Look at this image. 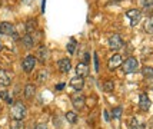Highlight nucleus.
<instances>
[{
	"instance_id": "28",
	"label": "nucleus",
	"mask_w": 153,
	"mask_h": 129,
	"mask_svg": "<svg viewBox=\"0 0 153 129\" xmlns=\"http://www.w3.org/2000/svg\"><path fill=\"white\" fill-rule=\"evenodd\" d=\"M139 128V122H137V119L133 118L132 121H130V129H137Z\"/></svg>"
},
{
	"instance_id": "29",
	"label": "nucleus",
	"mask_w": 153,
	"mask_h": 129,
	"mask_svg": "<svg viewBox=\"0 0 153 129\" xmlns=\"http://www.w3.org/2000/svg\"><path fill=\"white\" fill-rule=\"evenodd\" d=\"M94 70L99 72V57H97V53H94Z\"/></svg>"
},
{
	"instance_id": "19",
	"label": "nucleus",
	"mask_w": 153,
	"mask_h": 129,
	"mask_svg": "<svg viewBox=\"0 0 153 129\" xmlns=\"http://www.w3.org/2000/svg\"><path fill=\"white\" fill-rule=\"evenodd\" d=\"M145 32L146 33H153V14L149 16V19L145 23Z\"/></svg>"
},
{
	"instance_id": "5",
	"label": "nucleus",
	"mask_w": 153,
	"mask_h": 129,
	"mask_svg": "<svg viewBox=\"0 0 153 129\" xmlns=\"http://www.w3.org/2000/svg\"><path fill=\"white\" fill-rule=\"evenodd\" d=\"M34 65H36V57L32 56V54H27L26 57L22 62V66H23V70L25 72H32L34 69Z\"/></svg>"
},
{
	"instance_id": "18",
	"label": "nucleus",
	"mask_w": 153,
	"mask_h": 129,
	"mask_svg": "<svg viewBox=\"0 0 153 129\" xmlns=\"http://www.w3.org/2000/svg\"><path fill=\"white\" fill-rule=\"evenodd\" d=\"M25 122L23 121H19V119H13L10 121V129H25Z\"/></svg>"
},
{
	"instance_id": "4",
	"label": "nucleus",
	"mask_w": 153,
	"mask_h": 129,
	"mask_svg": "<svg viewBox=\"0 0 153 129\" xmlns=\"http://www.w3.org/2000/svg\"><path fill=\"white\" fill-rule=\"evenodd\" d=\"M122 46H123V40H122L120 34H112V36L109 37V48L112 49L113 52L122 49Z\"/></svg>"
},
{
	"instance_id": "31",
	"label": "nucleus",
	"mask_w": 153,
	"mask_h": 129,
	"mask_svg": "<svg viewBox=\"0 0 153 129\" xmlns=\"http://www.w3.org/2000/svg\"><path fill=\"white\" fill-rule=\"evenodd\" d=\"M63 88H65V83H60V85H56V89H57V90H62Z\"/></svg>"
},
{
	"instance_id": "16",
	"label": "nucleus",
	"mask_w": 153,
	"mask_h": 129,
	"mask_svg": "<svg viewBox=\"0 0 153 129\" xmlns=\"http://www.w3.org/2000/svg\"><path fill=\"white\" fill-rule=\"evenodd\" d=\"M142 6L146 13H152L153 12V0H142Z\"/></svg>"
},
{
	"instance_id": "32",
	"label": "nucleus",
	"mask_w": 153,
	"mask_h": 129,
	"mask_svg": "<svg viewBox=\"0 0 153 129\" xmlns=\"http://www.w3.org/2000/svg\"><path fill=\"white\" fill-rule=\"evenodd\" d=\"M89 57H90V56H89V53L85 54V62H83V63H86V65H87V62H89Z\"/></svg>"
},
{
	"instance_id": "9",
	"label": "nucleus",
	"mask_w": 153,
	"mask_h": 129,
	"mask_svg": "<svg viewBox=\"0 0 153 129\" xmlns=\"http://www.w3.org/2000/svg\"><path fill=\"white\" fill-rule=\"evenodd\" d=\"M120 63H122V56H120L119 53H114L112 57H110V60H109V63H107V66H109V69L110 70H114L116 68H119Z\"/></svg>"
},
{
	"instance_id": "6",
	"label": "nucleus",
	"mask_w": 153,
	"mask_h": 129,
	"mask_svg": "<svg viewBox=\"0 0 153 129\" xmlns=\"http://www.w3.org/2000/svg\"><path fill=\"white\" fill-rule=\"evenodd\" d=\"M0 34H7V36H16V29L12 23L9 22H1L0 23Z\"/></svg>"
},
{
	"instance_id": "15",
	"label": "nucleus",
	"mask_w": 153,
	"mask_h": 129,
	"mask_svg": "<svg viewBox=\"0 0 153 129\" xmlns=\"http://www.w3.org/2000/svg\"><path fill=\"white\" fill-rule=\"evenodd\" d=\"M34 43H36V39H34L32 34H26V36H23V45H25L27 49H32L34 46Z\"/></svg>"
},
{
	"instance_id": "14",
	"label": "nucleus",
	"mask_w": 153,
	"mask_h": 129,
	"mask_svg": "<svg viewBox=\"0 0 153 129\" xmlns=\"http://www.w3.org/2000/svg\"><path fill=\"white\" fill-rule=\"evenodd\" d=\"M10 78L7 75L6 72L3 70V69H0V86H3V88H7L9 85H10Z\"/></svg>"
},
{
	"instance_id": "34",
	"label": "nucleus",
	"mask_w": 153,
	"mask_h": 129,
	"mask_svg": "<svg viewBox=\"0 0 153 129\" xmlns=\"http://www.w3.org/2000/svg\"><path fill=\"white\" fill-rule=\"evenodd\" d=\"M0 49H1V43H0Z\"/></svg>"
},
{
	"instance_id": "30",
	"label": "nucleus",
	"mask_w": 153,
	"mask_h": 129,
	"mask_svg": "<svg viewBox=\"0 0 153 129\" xmlns=\"http://www.w3.org/2000/svg\"><path fill=\"white\" fill-rule=\"evenodd\" d=\"M34 129H47V126H46V123H37L34 126Z\"/></svg>"
},
{
	"instance_id": "27",
	"label": "nucleus",
	"mask_w": 153,
	"mask_h": 129,
	"mask_svg": "<svg viewBox=\"0 0 153 129\" xmlns=\"http://www.w3.org/2000/svg\"><path fill=\"white\" fill-rule=\"evenodd\" d=\"M47 78H49V72H47V70H40V73H39V82L40 83L46 82Z\"/></svg>"
},
{
	"instance_id": "21",
	"label": "nucleus",
	"mask_w": 153,
	"mask_h": 129,
	"mask_svg": "<svg viewBox=\"0 0 153 129\" xmlns=\"http://www.w3.org/2000/svg\"><path fill=\"white\" fill-rule=\"evenodd\" d=\"M122 113H123V108H122V106H116V108H113V110H112V118L120 119V118H122Z\"/></svg>"
},
{
	"instance_id": "13",
	"label": "nucleus",
	"mask_w": 153,
	"mask_h": 129,
	"mask_svg": "<svg viewBox=\"0 0 153 129\" xmlns=\"http://www.w3.org/2000/svg\"><path fill=\"white\" fill-rule=\"evenodd\" d=\"M76 73L79 78H85V76L89 75V66H87L86 63H77V66H76Z\"/></svg>"
},
{
	"instance_id": "7",
	"label": "nucleus",
	"mask_w": 153,
	"mask_h": 129,
	"mask_svg": "<svg viewBox=\"0 0 153 129\" xmlns=\"http://www.w3.org/2000/svg\"><path fill=\"white\" fill-rule=\"evenodd\" d=\"M72 103H73L74 109H82L85 106V103H86V98L85 95H82V93H76V95L72 96Z\"/></svg>"
},
{
	"instance_id": "20",
	"label": "nucleus",
	"mask_w": 153,
	"mask_h": 129,
	"mask_svg": "<svg viewBox=\"0 0 153 129\" xmlns=\"http://www.w3.org/2000/svg\"><path fill=\"white\" fill-rule=\"evenodd\" d=\"M36 30V22L33 19H30V20H27L26 23V33L27 34H32Z\"/></svg>"
},
{
	"instance_id": "10",
	"label": "nucleus",
	"mask_w": 153,
	"mask_h": 129,
	"mask_svg": "<svg viewBox=\"0 0 153 129\" xmlns=\"http://www.w3.org/2000/svg\"><path fill=\"white\" fill-rule=\"evenodd\" d=\"M150 105H152V102H150V99L146 96V93H140L139 96V106L142 110H149L150 109Z\"/></svg>"
},
{
	"instance_id": "3",
	"label": "nucleus",
	"mask_w": 153,
	"mask_h": 129,
	"mask_svg": "<svg viewBox=\"0 0 153 129\" xmlns=\"http://www.w3.org/2000/svg\"><path fill=\"white\" fill-rule=\"evenodd\" d=\"M126 17L130 20V26L134 27L140 22V19H142V13L137 9H130V10L126 12Z\"/></svg>"
},
{
	"instance_id": "11",
	"label": "nucleus",
	"mask_w": 153,
	"mask_h": 129,
	"mask_svg": "<svg viewBox=\"0 0 153 129\" xmlns=\"http://www.w3.org/2000/svg\"><path fill=\"white\" fill-rule=\"evenodd\" d=\"M70 86H72L74 90L80 92V90L83 89V86H85V81H83V78H79V76L73 78V79L70 81Z\"/></svg>"
},
{
	"instance_id": "2",
	"label": "nucleus",
	"mask_w": 153,
	"mask_h": 129,
	"mask_svg": "<svg viewBox=\"0 0 153 129\" xmlns=\"http://www.w3.org/2000/svg\"><path fill=\"white\" fill-rule=\"evenodd\" d=\"M137 68H139V62L136 60L134 57H129L123 63V72L125 73H133V72L137 70Z\"/></svg>"
},
{
	"instance_id": "8",
	"label": "nucleus",
	"mask_w": 153,
	"mask_h": 129,
	"mask_svg": "<svg viewBox=\"0 0 153 129\" xmlns=\"http://www.w3.org/2000/svg\"><path fill=\"white\" fill-rule=\"evenodd\" d=\"M47 59H49V49L46 46H40L37 49V57H36V60H39L40 63H45Z\"/></svg>"
},
{
	"instance_id": "26",
	"label": "nucleus",
	"mask_w": 153,
	"mask_h": 129,
	"mask_svg": "<svg viewBox=\"0 0 153 129\" xmlns=\"http://www.w3.org/2000/svg\"><path fill=\"white\" fill-rule=\"evenodd\" d=\"M66 48H67V52H69L70 54L74 53V49H76V40H74V39H72V40L67 43Z\"/></svg>"
},
{
	"instance_id": "22",
	"label": "nucleus",
	"mask_w": 153,
	"mask_h": 129,
	"mask_svg": "<svg viewBox=\"0 0 153 129\" xmlns=\"http://www.w3.org/2000/svg\"><path fill=\"white\" fill-rule=\"evenodd\" d=\"M66 121L69 123H76L77 122V113H74V112H67L66 113Z\"/></svg>"
},
{
	"instance_id": "23",
	"label": "nucleus",
	"mask_w": 153,
	"mask_h": 129,
	"mask_svg": "<svg viewBox=\"0 0 153 129\" xmlns=\"http://www.w3.org/2000/svg\"><path fill=\"white\" fill-rule=\"evenodd\" d=\"M103 90L105 92H113L114 90V82L112 81H107L103 83Z\"/></svg>"
},
{
	"instance_id": "33",
	"label": "nucleus",
	"mask_w": 153,
	"mask_h": 129,
	"mask_svg": "<svg viewBox=\"0 0 153 129\" xmlns=\"http://www.w3.org/2000/svg\"><path fill=\"white\" fill-rule=\"evenodd\" d=\"M105 119H106V121H110V118H109V113H107V112H105Z\"/></svg>"
},
{
	"instance_id": "12",
	"label": "nucleus",
	"mask_w": 153,
	"mask_h": 129,
	"mask_svg": "<svg viewBox=\"0 0 153 129\" xmlns=\"http://www.w3.org/2000/svg\"><path fill=\"white\" fill-rule=\"evenodd\" d=\"M57 68H59V70L62 73H67V72H70L72 63H70L69 59H62V60H59V63H57Z\"/></svg>"
},
{
	"instance_id": "1",
	"label": "nucleus",
	"mask_w": 153,
	"mask_h": 129,
	"mask_svg": "<svg viewBox=\"0 0 153 129\" xmlns=\"http://www.w3.org/2000/svg\"><path fill=\"white\" fill-rule=\"evenodd\" d=\"M26 106L23 105V102H16L12 105V108H10V115L13 119H19V121H23L25 118H26Z\"/></svg>"
},
{
	"instance_id": "24",
	"label": "nucleus",
	"mask_w": 153,
	"mask_h": 129,
	"mask_svg": "<svg viewBox=\"0 0 153 129\" xmlns=\"http://www.w3.org/2000/svg\"><path fill=\"white\" fill-rule=\"evenodd\" d=\"M142 73H143V76H146V78H153V68H150V66H143V68H142Z\"/></svg>"
},
{
	"instance_id": "17",
	"label": "nucleus",
	"mask_w": 153,
	"mask_h": 129,
	"mask_svg": "<svg viewBox=\"0 0 153 129\" xmlns=\"http://www.w3.org/2000/svg\"><path fill=\"white\" fill-rule=\"evenodd\" d=\"M34 92H36L34 85H32V83H27L26 86H25V96H26V98H32V96L34 95Z\"/></svg>"
},
{
	"instance_id": "25",
	"label": "nucleus",
	"mask_w": 153,
	"mask_h": 129,
	"mask_svg": "<svg viewBox=\"0 0 153 129\" xmlns=\"http://www.w3.org/2000/svg\"><path fill=\"white\" fill-rule=\"evenodd\" d=\"M0 98H1V99H4V101H6V102L9 103V105H13V99H12V98L9 96V93H7L6 90L0 92Z\"/></svg>"
}]
</instances>
